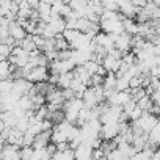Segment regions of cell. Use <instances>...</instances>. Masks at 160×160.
<instances>
[{
  "mask_svg": "<svg viewBox=\"0 0 160 160\" xmlns=\"http://www.w3.org/2000/svg\"><path fill=\"white\" fill-rule=\"evenodd\" d=\"M82 101L85 104V108H88V110H93V108H96L99 105L98 98H96V93H94V88H88L85 91V94L82 96Z\"/></svg>",
  "mask_w": 160,
  "mask_h": 160,
  "instance_id": "10",
  "label": "cell"
},
{
  "mask_svg": "<svg viewBox=\"0 0 160 160\" xmlns=\"http://www.w3.org/2000/svg\"><path fill=\"white\" fill-rule=\"evenodd\" d=\"M102 64H99L98 61H94V60H91V61H88L87 64H85V69L88 71V74L91 75V77H94V75H98V72H99V68H101Z\"/></svg>",
  "mask_w": 160,
  "mask_h": 160,
  "instance_id": "23",
  "label": "cell"
},
{
  "mask_svg": "<svg viewBox=\"0 0 160 160\" xmlns=\"http://www.w3.org/2000/svg\"><path fill=\"white\" fill-rule=\"evenodd\" d=\"M101 160H108V158H107V157H102V158H101Z\"/></svg>",
  "mask_w": 160,
  "mask_h": 160,
  "instance_id": "27",
  "label": "cell"
},
{
  "mask_svg": "<svg viewBox=\"0 0 160 160\" xmlns=\"http://www.w3.org/2000/svg\"><path fill=\"white\" fill-rule=\"evenodd\" d=\"M49 25L53 28V32H55L57 35H63V33L68 30L66 19H64V18H61V16H52V21H50V24H49Z\"/></svg>",
  "mask_w": 160,
  "mask_h": 160,
  "instance_id": "11",
  "label": "cell"
},
{
  "mask_svg": "<svg viewBox=\"0 0 160 160\" xmlns=\"http://www.w3.org/2000/svg\"><path fill=\"white\" fill-rule=\"evenodd\" d=\"M151 98H152V101H154V104L160 107V91H154Z\"/></svg>",
  "mask_w": 160,
  "mask_h": 160,
  "instance_id": "26",
  "label": "cell"
},
{
  "mask_svg": "<svg viewBox=\"0 0 160 160\" xmlns=\"http://www.w3.org/2000/svg\"><path fill=\"white\" fill-rule=\"evenodd\" d=\"M35 154L33 148H21V158L22 160H32Z\"/></svg>",
  "mask_w": 160,
  "mask_h": 160,
  "instance_id": "25",
  "label": "cell"
},
{
  "mask_svg": "<svg viewBox=\"0 0 160 160\" xmlns=\"http://www.w3.org/2000/svg\"><path fill=\"white\" fill-rule=\"evenodd\" d=\"M115 47L122 52V53H129L130 49H133V36L127 35V33H122L119 36H116V42H115Z\"/></svg>",
  "mask_w": 160,
  "mask_h": 160,
  "instance_id": "5",
  "label": "cell"
},
{
  "mask_svg": "<svg viewBox=\"0 0 160 160\" xmlns=\"http://www.w3.org/2000/svg\"><path fill=\"white\" fill-rule=\"evenodd\" d=\"M10 35H11V38L16 39L18 42H22V41L28 36V33L25 32V28H24L22 25H19L16 21L10 25Z\"/></svg>",
  "mask_w": 160,
  "mask_h": 160,
  "instance_id": "8",
  "label": "cell"
},
{
  "mask_svg": "<svg viewBox=\"0 0 160 160\" xmlns=\"http://www.w3.org/2000/svg\"><path fill=\"white\" fill-rule=\"evenodd\" d=\"M80 35H82V33H80L78 30H66L64 33H63V36H64V39L69 42V44H72L74 41H77L78 38H80Z\"/></svg>",
  "mask_w": 160,
  "mask_h": 160,
  "instance_id": "22",
  "label": "cell"
},
{
  "mask_svg": "<svg viewBox=\"0 0 160 160\" xmlns=\"http://www.w3.org/2000/svg\"><path fill=\"white\" fill-rule=\"evenodd\" d=\"M49 77H50V71H49V68H46V66H39V68H33V69H32V72L28 74L27 80H30L33 85H36V83L49 82Z\"/></svg>",
  "mask_w": 160,
  "mask_h": 160,
  "instance_id": "3",
  "label": "cell"
},
{
  "mask_svg": "<svg viewBox=\"0 0 160 160\" xmlns=\"http://www.w3.org/2000/svg\"><path fill=\"white\" fill-rule=\"evenodd\" d=\"M52 160H75V152H74L72 149L57 151V154L52 157Z\"/></svg>",
  "mask_w": 160,
  "mask_h": 160,
  "instance_id": "16",
  "label": "cell"
},
{
  "mask_svg": "<svg viewBox=\"0 0 160 160\" xmlns=\"http://www.w3.org/2000/svg\"><path fill=\"white\" fill-rule=\"evenodd\" d=\"M2 160H22L21 158V148L13 144H3L2 146Z\"/></svg>",
  "mask_w": 160,
  "mask_h": 160,
  "instance_id": "7",
  "label": "cell"
},
{
  "mask_svg": "<svg viewBox=\"0 0 160 160\" xmlns=\"http://www.w3.org/2000/svg\"><path fill=\"white\" fill-rule=\"evenodd\" d=\"M102 7H104L105 11L119 13V5H118V2H115V0H105V2H102Z\"/></svg>",
  "mask_w": 160,
  "mask_h": 160,
  "instance_id": "24",
  "label": "cell"
},
{
  "mask_svg": "<svg viewBox=\"0 0 160 160\" xmlns=\"http://www.w3.org/2000/svg\"><path fill=\"white\" fill-rule=\"evenodd\" d=\"M14 88V80L10 78V80H0V93L2 94H8L11 93Z\"/></svg>",
  "mask_w": 160,
  "mask_h": 160,
  "instance_id": "20",
  "label": "cell"
},
{
  "mask_svg": "<svg viewBox=\"0 0 160 160\" xmlns=\"http://www.w3.org/2000/svg\"><path fill=\"white\" fill-rule=\"evenodd\" d=\"M33 87H35V85L30 82V80L21 78V80H14V88H13V91H14L16 94H19L21 98H24V96H28V94L32 93Z\"/></svg>",
  "mask_w": 160,
  "mask_h": 160,
  "instance_id": "6",
  "label": "cell"
},
{
  "mask_svg": "<svg viewBox=\"0 0 160 160\" xmlns=\"http://www.w3.org/2000/svg\"><path fill=\"white\" fill-rule=\"evenodd\" d=\"M14 69L16 68L8 60L7 61H0V78H2V80H10Z\"/></svg>",
  "mask_w": 160,
  "mask_h": 160,
  "instance_id": "12",
  "label": "cell"
},
{
  "mask_svg": "<svg viewBox=\"0 0 160 160\" xmlns=\"http://www.w3.org/2000/svg\"><path fill=\"white\" fill-rule=\"evenodd\" d=\"M116 82H118L116 74H107L104 80V90H116Z\"/></svg>",
  "mask_w": 160,
  "mask_h": 160,
  "instance_id": "18",
  "label": "cell"
},
{
  "mask_svg": "<svg viewBox=\"0 0 160 160\" xmlns=\"http://www.w3.org/2000/svg\"><path fill=\"white\" fill-rule=\"evenodd\" d=\"M85 108V104L80 98H74L71 101H68L63 107V112H64V118L66 121L72 122V124H77V119H78V115Z\"/></svg>",
  "mask_w": 160,
  "mask_h": 160,
  "instance_id": "1",
  "label": "cell"
},
{
  "mask_svg": "<svg viewBox=\"0 0 160 160\" xmlns=\"http://www.w3.org/2000/svg\"><path fill=\"white\" fill-rule=\"evenodd\" d=\"M121 135V126L119 122H115V124H105L102 126V132H101V137L104 141H113L116 137Z\"/></svg>",
  "mask_w": 160,
  "mask_h": 160,
  "instance_id": "4",
  "label": "cell"
},
{
  "mask_svg": "<svg viewBox=\"0 0 160 160\" xmlns=\"http://www.w3.org/2000/svg\"><path fill=\"white\" fill-rule=\"evenodd\" d=\"M72 11L75 13H83L85 8L88 7V2H85V0H72V2H69Z\"/></svg>",
  "mask_w": 160,
  "mask_h": 160,
  "instance_id": "21",
  "label": "cell"
},
{
  "mask_svg": "<svg viewBox=\"0 0 160 160\" xmlns=\"http://www.w3.org/2000/svg\"><path fill=\"white\" fill-rule=\"evenodd\" d=\"M122 24H124V30H126L127 35H130V36H137L138 35V32H140V24L138 22H135L133 19L124 18Z\"/></svg>",
  "mask_w": 160,
  "mask_h": 160,
  "instance_id": "14",
  "label": "cell"
},
{
  "mask_svg": "<svg viewBox=\"0 0 160 160\" xmlns=\"http://www.w3.org/2000/svg\"><path fill=\"white\" fill-rule=\"evenodd\" d=\"M74 82V74L72 72H68V74H63L60 75V80H58V90L64 91V90H71V85Z\"/></svg>",
  "mask_w": 160,
  "mask_h": 160,
  "instance_id": "13",
  "label": "cell"
},
{
  "mask_svg": "<svg viewBox=\"0 0 160 160\" xmlns=\"http://www.w3.org/2000/svg\"><path fill=\"white\" fill-rule=\"evenodd\" d=\"M21 47H22L27 53H33L35 50H38V47H36V44H35V41H33V36H30V35L21 42Z\"/></svg>",
  "mask_w": 160,
  "mask_h": 160,
  "instance_id": "17",
  "label": "cell"
},
{
  "mask_svg": "<svg viewBox=\"0 0 160 160\" xmlns=\"http://www.w3.org/2000/svg\"><path fill=\"white\" fill-rule=\"evenodd\" d=\"M121 64H122L121 60H116V58H113L110 55H107L105 60H104V63H102V66L105 68V71L108 74H118L119 69H121Z\"/></svg>",
  "mask_w": 160,
  "mask_h": 160,
  "instance_id": "9",
  "label": "cell"
},
{
  "mask_svg": "<svg viewBox=\"0 0 160 160\" xmlns=\"http://www.w3.org/2000/svg\"><path fill=\"white\" fill-rule=\"evenodd\" d=\"M155 144H160V121H158V124L152 129V132L149 133V143H148V146L152 148V146H155Z\"/></svg>",
  "mask_w": 160,
  "mask_h": 160,
  "instance_id": "15",
  "label": "cell"
},
{
  "mask_svg": "<svg viewBox=\"0 0 160 160\" xmlns=\"http://www.w3.org/2000/svg\"><path fill=\"white\" fill-rule=\"evenodd\" d=\"M130 90V78L122 75L118 78V82H116V91H129Z\"/></svg>",
  "mask_w": 160,
  "mask_h": 160,
  "instance_id": "19",
  "label": "cell"
},
{
  "mask_svg": "<svg viewBox=\"0 0 160 160\" xmlns=\"http://www.w3.org/2000/svg\"><path fill=\"white\" fill-rule=\"evenodd\" d=\"M158 121H160V118L157 116V115H152V113H144L138 121H135L133 122V129H140L143 133H151L152 132V129L158 124Z\"/></svg>",
  "mask_w": 160,
  "mask_h": 160,
  "instance_id": "2",
  "label": "cell"
}]
</instances>
